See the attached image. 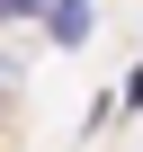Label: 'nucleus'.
Wrapping results in <instances>:
<instances>
[{
	"label": "nucleus",
	"instance_id": "f257e3e1",
	"mask_svg": "<svg viewBox=\"0 0 143 152\" xmlns=\"http://www.w3.org/2000/svg\"><path fill=\"white\" fill-rule=\"evenodd\" d=\"M36 18H45V36H54L63 54H72V45H90V27H98V9H90V0H45Z\"/></svg>",
	"mask_w": 143,
	"mask_h": 152
},
{
	"label": "nucleus",
	"instance_id": "f03ea898",
	"mask_svg": "<svg viewBox=\"0 0 143 152\" xmlns=\"http://www.w3.org/2000/svg\"><path fill=\"white\" fill-rule=\"evenodd\" d=\"M116 107H125V116L143 107V63H134V72H125V81H116Z\"/></svg>",
	"mask_w": 143,
	"mask_h": 152
},
{
	"label": "nucleus",
	"instance_id": "7ed1b4c3",
	"mask_svg": "<svg viewBox=\"0 0 143 152\" xmlns=\"http://www.w3.org/2000/svg\"><path fill=\"white\" fill-rule=\"evenodd\" d=\"M45 9V0H0V18H36Z\"/></svg>",
	"mask_w": 143,
	"mask_h": 152
}]
</instances>
